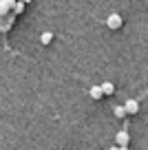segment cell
<instances>
[{"instance_id":"obj_1","label":"cell","mask_w":148,"mask_h":150,"mask_svg":"<svg viewBox=\"0 0 148 150\" xmlns=\"http://www.w3.org/2000/svg\"><path fill=\"white\" fill-rule=\"evenodd\" d=\"M128 139H130L128 132H126V130H120V132H117V137H115L117 148H120V150H126V148H128Z\"/></svg>"},{"instance_id":"obj_2","label":"cell","mask_w":148,"mask_h":150,"mask_svg":"<svg viewBox=\"0 0 148 150\" xmlns=\"http://www.w3.org/2000/svg\"><path fill=\"white\" fill-rule=\"evenodd\" d=\"M106 24H108V29H113V31H115V29H120L122 27V16L120 13H111L106 18Z\"/></svg>"},{"instance_id":"obj_3","label":"cell","mask_w":148,"mask_h":150,"mask_svg":"<svg viewBox=\"0 0 148 150\" xmlns=\"http://www.w3.org/2000/svg\"><path fill=\"white\" fill-rule=\"evenodd\" d=\"M122 108H124L126 115H135V112L139 110V102H137V99H128V102H126Z\"/></svg>"},{"instance_id":"obj_4","label":"cell","mask_w":148,"mask_h":150,"mask_svg":"<svg viewBox=\"0 0 148 150\" xmlns=\"http://www.w3.org/2000/svg\"><path fill=\"white\" fill-rule=\"evenodd\" d=\"M100 91H102V95H113L115 86H113V82H104V84H100Z\"/></svg>"},{"instance_id":"obj_5","label":"cell","mask_w":148,"mask_h":150,"mask_svg":"<svg viewBox=\"0 0 148 150\" xmlns=\"http://www.w3.org/2000/svg\"><path fill=\"white\" fill-rule=\"evenodd\" d=\"M91 97H93V99H102V97H104L102 91H100V86H91Z\"/></svg>"},{"instance_id":"obj_6","label":"cell","mask_w":148,"mask_h":150,"mask_svg":"<svg viewBox=\"0 0 148 150\" xmlns=\"http://www.w3.org/2000/svg\"><path fill=\"white\" fill-rule=\"evenodd\" d=\"M40 40H42V44H49V42L53 40V33H51V31H44V33H42V38H40Z\"/></svg>"},{"instance_id":"obj_7","label":"cell","mask_w":148,"mask_h":150,"mask_svg":"<svg viewBox=\"0 0 148 150\" xmlns=\"http://www.w3.org/2000/svg\"><path fill=\"white\" fill-rule=\"evenodd\" d=\"M14 7V2H5V0H0V11H5V9H11Z\"/></svg>"},{"instance_id":"obj_8","label":"cell","mask_w":148,"mask_h":150,"mask_svg":"<svg viewBox=\"0 0 148 150\" xmlns=\"http://www.w3.org/2000/svg\"><path fill=\"white\" fill-rule=\"evenodd\" d=\"M14 9H16V13H20L24 9V2H14Z\"/></svg>"},{"instance_id":"obj_9","label":"cell","mask_w":148,"mask_h":150,"mask_svg":"<svg viewBox=\"0 0 148 150\" xmlns=\"http://www.w3.org/2000/svg\"><path fill=\"white\" fill-rule=\"evenodd\" d=\"M115 115H117V117H124L126 112H124V108H122V106H115Z\"/></svg>"},{"instance_id":"obj_10","label":"cell","mask_w":148,"mask_h":150,"mask_svg":"<svg viewBox=\"0 0 148 150\" xmlns=\"http://www.w3.org/2000/svg\"><path fill=\"white\" fill-rule=\"evenodd\" d=\"M108 150H120V148H117V146H111V148H108Z\"/></svg>"}]
</instances>
